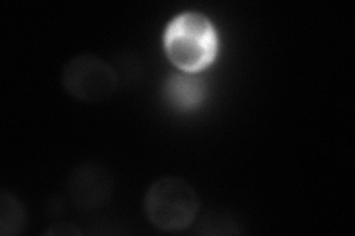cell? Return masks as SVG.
Returning a JSON list of instances; mask_svg holds the SVG:
<instances>
[{"instance_id": "277c9868", "label": "cell", "mask_w": 355, "mask_h": 236, "mask_svg": "<svg viewBox=\"0 0 355 236\" xmlns=\"http://www.w3.org/2000/svg\"><path fill=\"white\" fill-rule=\"evenodd\" d=\"M69 197L82 210L105 206L113 192V179L103 165L89 163L76 167L69 179Z\"/></svg>"}, {"instance_id": "6da1fadb", "label": "cell", "mask_w": 355, "mask_h": 236, "mask_svg": "<svg viewBox=\"0 0 355 236\" xmlns=\"http://www.w3.org/2000/svg\"><path fill=\"white\" fill-rule=\"evenodd\" d=\"M164 52L169 61L185 74H196L212 65L219 49L218 33L205 14L184 12L164 30Z\"/></svg>"}, {"instance_id": "7a4b0ae2", "label": "cell", "mask_w": 355, "mask_h": 236, "mask_svg": "<svg viewBox=\"0 0 355 236\" xmlns=\"http://www.w3.org/2000/svg\"><path fill=\"white\" fill-rule=\"evenodd\" d=\"M144 211L153 226L160 230H184L198 216L200 198L185 179L163 176L147 189Z\"/></svg>"}, {"instance_id": "8992f818", "label": "cell", "mask_w": 355, "mask_h": 236, "mask_svg": "<svg viewBox=\"0 0 355 236\" xmlns=\"http://www.w3.org/2000/svg\"><path fill=\"white\" fill-rule=\"evenodd\" d=\"M26 226V207L14 194L2 190V195H0V233L3 236H15L24 232Z\"/></svg>"}, {"instance_id": "52a82bcc", "label": "cell", "mask_w": 355, "mask_h": 236, "mask_svg": "<svg viewBox=\"0 0 355 236\" xmlns=\"http://www.w3.org/2000/svg\"><path fill=\"white\" fill-rule=\"evenodd\" d=\"M46 233L49 235H80V230L77 229L76 226H71V224H53L52 228H49L46 230Z\"/></svg>"}, {"instance_id": "5b68a950", "label": "cell", "mask_w": 355, "mask_h": 236, "mask_svg": "<svg viewBox=\"0 0 355 236\" xmlns=\"http://www.w3.org/2000/svg\"><path fill=\"white\" fill-rule=\"evenodd\" d=\"M166 93L175 107L188 111L202 104L205 86L191 75H172L166 84Z\"/></svg>"}, {"instance_id": "3957f363", "label": "cell", "mask_w": 355, "mask_h": 236, "mask_svg": "<svg viewBox=\"0 0 355 236\" xmlns=\"http://www.w3.org/2000/svg\"><path fill=\"white\" fill-rule=\"evenodd\" d=\"M61 83L70 96L83 102H99L114 95L119 74L101 56L82 53L64 65Z\"/></svg>"}]
</instances>
